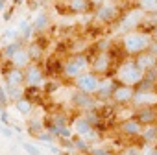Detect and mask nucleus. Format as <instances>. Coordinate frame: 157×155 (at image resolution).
I'll list each match as a JSON object with an SVG mask.
<instances>
[{
    "mask_svg": "<svg viewBox=\"0 0 157 155\" xmlns=\"http://www.w3.org/2000/svg\"><path fill=\"white\" fill-rule=\"evenodd\" d=\"M142 129H144V126H142L135 116H133V118H128V120H124V122L118 124V133L124 135V137H128V138H133V140L140 138Z\"/></svg>",
    "mask_w": 157,
    "mask_h": 155,
    "instance_id": "obj_11",
    "label": "nucleus"
},
{
    "mask_svg": "<svg viewBox=\"0 0 157 155\" xmlns=\"http://www.w3.org/2000/svg\"><path fill=\"white\" fill-rule=\"evenodd\" d=\"M151 41H153L151 35L135 30V32H129V33L122 35L118 43H120V46H122V50H124V54L128 57H137V55H140V54L150 50Z\"/></svg>",
    "mask_w": 157,
    "mask_h": 155,
    "instance_id": "obj_3",
    "label": "nucleus"
},
{
    "mask_svg": "<svg viewBox=\"0 0 157 155\" xmlns=\"http://www.w3.org/2000/svg\"><path fill=\"white\" fill-rule=\"evenodd\" d=\"M50 26V17L48 13H39V17L32 22V28L35 33H44V30Z\"/></svg>",
    "mask_w": 157,
    "mask_h": 155,
    "instance_id": "obj_24",
    "label": "nucleus"
},
{
    "mask_svg": "<svg viewBox=\"0 0 157 155\" xmlns=\"http://www.w3.org/2000/svg\"><path fill=\"white\" fill-rule=\"evenodd\" d=\"M133 98H135V89L133 87L117 83L109 102L113 104V107H131L133 105Z\"/></svg>",
    "mask_w": 157,
    "mask_h": 155,
    "instance_id": "obj_10",
    "label": "nucleus"
},
{
    "mask_svg": "<svg viewBox=\"0 0 157 155\" xmlns=\"http://www.w3.org/2000/svg\"><path fill=\"white\" fill-rule=\"evenodd\" d=\"M43 66H44V74H46L48 80H59L61 74H63V59L57 57L56 54L54 55H48L44 59Z\"/></svg>",
    "mask_w": 157,
    "mask_h": 155,
    "instance_id": "obj_12",
    "label": "nucleus"
},
{
    "mask_svg": "<svg viewBox=\"0 0 157 155\" xmlns=\"http://www.w3.org/2000/svg\"><path fill=\"white\" fill-rule=\"evenodd\" d=\"M142 126H153L157 122V105H150V107H135V115H133Z\"/></svg>",
    "mask_w": 157,
    "mask_h": 155,
    "instance_id": "obj_14",
    "label": "nucleus"
},
{
    "mask_svg": "<svg viewBox=\"0 0 157 155\" xmlns=\"http://www.w3.org/2000/svg\"><path fill=\"white\" fill-rule=\"evenodd\" d=\"M144 17H146V13H142V11L137 9V8H131V9L124 11V15L120 17L118 28L124 32V35L129 33V32H135V30H139V26L142 24Z\"/></svg>",
    "mask_w": 157,
    "mask_h": 155,
    "instance_id": "obj_9",
    "label": "nucleus"
},
{
    "mask_svg": "<svg viewBox=\"0 0 157 155\" xmlns=\"http://www.w3.org/2000/svg\"><path fill=\"white\" fill-rule=\"evenodd\" d=\"M26 48H28V54H30V61L32 63H44V46L41 43H37L35 39L32 43H26Z\"/></svg>",
    "mask_w": 157,
    "mask_h": 155,
    "instance_id": "obj_20",
    "label": "nucleus"
},
{
    "mask_svg": "<svg viewBox=\"0 0 157 155\" xmlns=\"http://www.w3.org/2000/svg\"><path fill=\"white\" fill-rule=\"evenodd\" d=\"M91 155H113V153L109 149H93Z\"/></svg>",
    "mask_w": 157,
    "mask_h": 155,
    "instance_id": "obj_31",
    "label": "nucleus"
},
{
    "mask_svg": "<svg viewBox=\"0 0 157 155\" xmlns=\"http://www.w3.org/2000/svg\"><path fill=\"white\" fill-rule=\"evenodd\" d=\"M4 91L10 98V102H17L19 98L24 96V87H15V85H4Z\"/></svg>",
    "mask_w": 157,
    "mask_h": 155,
    "instance_id": "obj_26",
    "label": "nucleus"
},
{
    "mask_svg": "<svg viewBox=\"0 0 157 155\" xmlns=\"http://www.w3.org/2000/svg\"><path fill=\"white\" fill-rule=\"evenodd\" d=\"M120 155H142V146L140 144H135V146H126L124 151Z\"/></svg>",
    "mask_w": 157,
    "mask_h": 155,
    "instance_id": "obj_27",
    "label": "nucleus"
},
{
    "mask_svg": "<svg viewBox=\"0 0 157 155\" xmlns=\"http://www.w3.org/2000/svg\"><path fill=\"white\" fill-rule=\"evenodd\" d=\"M6 2H8V0H0V11L6 8Z\"/></svg>",
    "mask_w": 157,
    "mask_h": 155,
    "instance_id": "obj_33",
    "label": "nucleus"
},
{
    "mask_svg": "<svg viewBox=\"0 0 157 155\" xmlns=\"http://www.w3.org/2000/svg\"><path fill=\"white\" fill-rule=\"evenodd\" d=\"M72 85H74L76 93H82V94H87V96H94V93L98 91V85H100V78L94 72L87 70L82 76H78L72 81Z\"/></svg>",
    "mask_w": 157,
    "mask_h": 155,
    "instance_id": "obj_7",
    "label": "nucleus"
},
{
    "mask_svg": "<svg viewBox=\"0 0 157 155\" xmlns=\"http://www.w3.org/2000/svg\"><path fill=\"white\" fill-rule=\"evenodd\" d=\"M142 155H157V144L155 146H142Z\"/></svg>",
    "mask_w": 157,
    "mask_h": 155,
    "instance_id": "obj_29",
    "label": "nucleus"
},
{
    "mask_svg": "<svg viewBox=\"0 0 157 155\" xmlns=\"http://www.w3.org/2000/svg\"><path fill=\"white\" fill-rule=\"evenodd\" d=\"M10 63H11V66L13 68H19V70H24L32 61H30V54H28V48H26V44L24 46H21L11 57H10Z\"/></svg>",
    "mask_w": 157,
    "mask_h": 155,
    "instance_id": "obj_16",
    "label": "nucleus"
},
{
    "mask_svg": "<svg viewBox=\"0 0 157 155\" xmlns=\"http://www.w3.org/2000/svg\"><path fill=\"white\" fill-rule=\"evenodd\" d=\"M72 104H74L76 109H80L82 113H89V111L96 109V105H98L94 96H87V94H82V93H76L72 96Z\"/></svg>",
    "mask_w": 157,
    "mask_h": 155,
    "instance_id": "obj_15",
    "label": "nucleus"
},
{
    "mask_svg": "<svg viewBox=\"0 0 157 155\" xmlns=\"http://www.w3.org/2000/svg\"><path fill=\"white\" fill-rule=\"evenodd\" d=\"M70 129L74 131V137L83 138V140H96V138H100V133L96 131V127L83 115L74 116L70 120Z\"/></svg>",
    "mask_w": 157,
    "mask_h": 155,
    "instance_id": "obj_6",
    "label": "nucleus"
},
{
    "mask_svg": "<svg viewBox=\"0 0 157 155\" xmlns=\"http://www.w3.org/2000/svg\"><path fill=\"white\" fill-rule=\"evenodd\" d=\"M133 61L137 63V66L146 74V72H150V70H153V68H157V57L148 50V52H144V54H140V55H137V57H133Z\"/></svg>",
    "mask_w": 157,
    "mask_h": 155,
    "instance_id": "obj_17",
    "label": "nucleus"
},
{
    "mask_svg": "<svg viewBox=\"0 0 157 155\" xmlns=\"http://www.w3.org/2000/svg\"><path fill=\"white\" fill-rule=\"evenodd\" d=\"M93 54H89V52H74L68 57H65L63 59V74H61V78H65L68 83H72L78 76H82L83 72L91 70Z\"/></svg>",
    "mask_w": 157,
    "mask_h": 155,
    "instance_id": "obj_1",
    "label": "nucleus"
},
{
    "mask_svg": "<svg viewBox=\"0 0 157 155\" xmlns=\"http://www.w3.org/2000/svg\"><path fill=\"white\" fill-rule=\"evenodd\" d=\"M22 148H24V151L30 153V155H39V153H41V151H39L35 146H32V144H22Z\"/></svg>",
    "mask_w": 157,
    "mask_h": 155,
    "instance_id": "obj_30",
    "label": "nucleus"
},
{
    "mask_svg": "<svg viewBox=\"0 0 157 155\" xmlns=\"http://www.w3.org/2000/svg\"><path fill=\"white\" fill-rule=\"evenodd\" d=\"M115 85H117V81L113 80V78H102V80H100V85H98V91L94 93L96 104H105V102H109Z\"/></svg>",
    "mask_w": 157,
    "mask_h": 155,
    "instance_id": "obj_13",
    "label": "nucleus"
},
{
    "mask_svg": "<svg viewBox=\"0 0 157 155\" xmlns=\"http://www.w3.org/2000/svg\"><path fill=\"white\" fill-rule=\"evenodd\" d=\"M2 133H4L6 137H11V131H10V129H2Z\"/></svg>",
    "mask_w": 157,
    "mask_h": 155,
    "instance_id": "obj_34",
    "label": "nucleus"
},
{
    "mask_svg": "<svg viewBox=\"0 0 157 155\" xmlns=\"http://www.w3.org/2000/svg\"><path fill=\"white\" fill-rule=\"evenodd\" d=\"M135 8L146 15H157V0H135Z\"/></svg>",
    "mask_w": 157,
    "mask_h": 155,
    "instance_id": "obj_23",
    "label": "nucleus"
},
{
    "mask_svg": "<svg viewBox=\"0 0 157 155\" xmlns=\"http://www.w3.org/2000/svg\"><path fill=\"white\" fill-rule=\"evenodd\" d=\"M155 126H157V122H155Z\"/></svg>",
    "mask_w": 157,
    "mask_h": 155,
    "instance_id": "obj_36",
    "label": "nucleus"
},
{
    "mask_svg": "<svg viewBox=\"0 0 157 155\" xmlns=\"http://www.w3.org/2000/svg\"><path fill=\"white\" fill-rule=\"evenodd\" d=\"M94 0H59L56 4V11L59 15H87L96 11Z\"/></svg>",
    "mask_w": 157,
    "mask_h": 155,
    "instance_id": "obj_4",
    "label": "nucleus"
},
{
    "mask_svg": "<svg viewBox=\"0 0 157 155\" xmlns=\"http://www.w3.org/2000/svg\"><path fill=\"white\" fill-rule=\"evenodd\" d=\"M15 104V109H17V113H21V115H24V116H28V115H32L33 113V109H35V105L28 100V98H19L17 102H13Z\"/></svg>",
    "mask_w": 157,
    "mask_h": 155,
    "instance_id": "obj_25",
    "label": "nucleus"
},
{
    "mask_svg": "<svg viewBox=\"0 0 157 155\" xmlns=\"http://www.w3.org/2000/svg\"><path fill=\"white\" fill-rule=\"evenodd\" d=\"M2 46H4V43H2V37H0V50H2Z\"/></svg>",
    "mask_w": 157,
    "mask_h": 155,
    "instance_id": "obj_35",
    "label": "nucleus"
},
{
    "mask_svg": "<svg viewBox=\"0 0 157 155\" xmlns=\"http://www.w3.org/2000/svg\"><path fill=\"white\" fill-rule=\"evenodd\" d=\"M124 15V9L115 4V2H105V4H100L94 11V19L100 22V24H105V26H111V24H118L120 17Z\"/></svg>",
    "mask_w": 157,
    "mask_h": 155,
    "instance_id": "obj_5",
    "label": "nucleus"
},
{
    "mask_svg": "<svg viewBox=\"0 0 157 155\" xmlns=\"http://www.w3.org/2000/svg\"><path fill=\"white\" fill-rule=\"evenodd\" d=\"M8 105H10V98H8V94L4 91V85L0 83V109H6Z\"/></svg>",
    "mask_w": 157,
    "mask_h": 155,
    "instance_id": "obj_28",
    "label": "nucleus"
},
{
    "mask_svg": "<svg viewBox=\"0 0 157 155\" xmlns=\"http://www.w3.org/2000/svg\"><path fill=\"white\" fill-rule=\"evenodd\" d=\"M24 98H28L33 105H43L48 94L44 93L43 87H24Z\"/></svg>",
    "mask_w": 157,
    "mask_h": 155,
    "instance_id": "obj_18",
    "label": "nucleus"
},
{
    "mask_svg": "<svg viewBox=\"0 0 157 155\" xmlns=\"http://www.w3.org/2000/svg\"><path fill=\"white\" fill-rule=\"evenodd\" d=\"M113 80L120 85H128V87H137L142 80H144V72L137 66V63L133 61V57H126L122 63H118Z\"/></svg>",
    "mask_w": 157,
    "mask_h": 155,
    "instance_id": "obj_2",
    "label": "nucleus"
},
{
    "mask_svg": "<svg viewBox=\"0 0 157 155\" xmlns=\"http://www.w3.org/2000/svg\"><path fill=\"white\" fill-rule=\"evenodd\" d=\"M4 85H15V87H24V70L11 68L2 76Z\"/></svg>",
    "mask_w": 157,
    "mask_h": 155,
    "instance_id": "obj_19",
    "label": "nucleus"
},
{
    "mask_svg": "<svg viewBox=\"0 0 157 155\" xmlns=\"http://www.w3.org/2000/svg\"><path fill=\"white\" fill-rule=\"evenodd\" d=\"M46 131V127H44V120H41V118H32L30 122H28V133L32 135V137H35V138H41V135Z\"/></svg>",
    "mask_w": 157,
    "mask_h": 155,
    "instance_id": "obj_22",
    "label": "nucleus"
},
{
    "mask_svg": "<svg viewBox=\"0 0 157 155\" xmlns=\"http://www.w3.org/2000/svg\"><path fill=\"white\" fill-rule=\"evenodd\" d=\"M150 52L157 57V39H153V41H151V44H150Z\"/></svg>",
    "mask_w": 157,
    "mask_h": 155,
    "instance_id": "obj_32",
    "label": "nucleus"
},
{
    "mask_svg": "<svg viewBox=\"0 0 157 155\" xmlns=\"http://www.w3.org/2000/svg\"><path fill=\"white\" fill-rule=\"evenodd\" d=\"M46 80L43 63H30L24 68V87H43Z\"/></svg>",
    "mask_w": 157,
    "mask_h": 155,
    "instance_id": "obj_8",
    "label": "nucleus"
},
{
    "mask_svg": "<svg viewBox=\"0 0 157 155\" xmlns=\"http://www.w3.org/2000/svg\"><path fill=\"white\" fill-rule=\"evenodd\" d=\"M140 146H155L157 144V126H144L140 133Z\"/></svg>",
    "mask_w": 157,
    "mask_h": 155,
    "instance_id": "obj_21",
    "label": "nucleus"
}]
</instances>
